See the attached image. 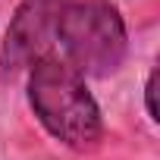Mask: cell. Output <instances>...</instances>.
<instances>
[{
    "mask_svg": "<svg viewBox=\"0 0 160 160\" xmlns=\"http://www.w3.org/2000/svg\"><path fill=\"white\" fill-rule=\"evenodd\" d=\"M144 104H148V116L151 122H160V110H157V69H151L148 85H144Z\"/></svg>",
    "mask_w": 160,
    "mask_h": 160,
    "instance_id": "cell-4",
    "label": "cell"
},
{
    "mask_svg": "<svg viewBox=\"0 0 160 160\" xmlns=\"http://www.w3.org/2000/svg\"><path fill=\"white\" fill-rule=\"evenodd\" d=\"M28 107L38 122L66 148L91 151L104 135V119L94 94L66 60L44 53L28 69Z\"/></svg>",
    "mask_w": 160,
    "mask_h": 160,
    "instance_id": "cell-1",
    "label": "cell"
},
{
    "mask_svg": "<svg viewBox=\"0 0 160 160\" xmlns=\"http://www.w3.org/2000/svg\"><path fill=\"white\" fill-rule=\"evenodd\" d=\"M66 7L69 0H22L3 35L0 75L13 78L22 69H28L38 57L47 53V44L57 35V22Z\"/></svg>",
    "mask_w": 160,
    "mask_h": 160,
    "instance_id": "cell-3",
    "label": "cell"
},
{
    "mask_svg": "<svg viewBox=\"0 0 160 160\" xmlns=\"http://www.w3.org/2000/svg\"><path fill=\"white\" fill-rule=\"evenodd\" d=\"M57 41L78 75L107 78L126 60V22L113 0H69L57 22Z\"/></svg>",
    "mask_w": 160,
    "mask_h": 160,
    "instance_id": "cell-2",
    "label": "cell"
}]
</instances>
